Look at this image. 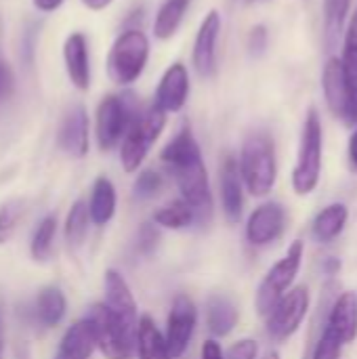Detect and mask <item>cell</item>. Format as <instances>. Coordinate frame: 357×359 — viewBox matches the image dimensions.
Masks as SVG:
<instances>
[{
    "label": "cell",
    "instance_id": "obj_1",
    "mask_svg": "<svg viewBox=\"0 0 357 359\" xmlns=\"http://www.w3.org/2000/svg\"><path fill=\"white\" fill-rule=\"evenodd\" d=\"M160 160L177 183L181 198L194 208L198 223H208L213 217V191L202 149L189 126L181 128L164 145Z\"/></svg>",
    "mask_w": 357,
    "mask_h": 359
},
{
    "label": "cell",
    "instance_id": "obj_2",
    "mask_svg": "<svg viewBox=\"0 0 357 359\" xmlns=\"http://www.w3.org/2000/svg\"><path fill=\"white\" fill-rule=\"evenodd\" d=\"M240 172L244 187L255 198H265L278 181V158L274 139L263 133H250L240 149Z\"/></svg>",
    "mask_w": 357,
    "mask_h": 359
},
{
    "label": "cell",
    "instance_id": "obj_3",
    "mask_svg": "<svg viewBox=\"0 0 357 359\" xmlns=\"http://www.w3.org/2000/svg\"><path fill=\"white\" fill-rule=\"evenodd\" d=\"M324 162V130L318 111L311 107L305 116L297 164L292 170V189L297 196H309L316 191L322 177Z\"/></svg>",
    "mask_w": 357,
    "mask_h": 359
},
{
    "label": "cell",
    "instance_id": "obj_4",
    "mask_svg": "<svg viewBox=\"0 0 357 359\" xmlns=\"http://www.w3.org/2000/svg\"><path fill=\"white\" fill-rule=\"evenodd\" d=\"M149 59V40L137 29H124L107 53V76L118 86H130L137 82Z\"/></svg>",
    "mask_w": 357,
    "mask_h": 359
},
{
    "label": "cell",
    "instance_id": "obj_5",
    "mask_svg": "<svg viewBox=\"0 0 357 359\" xmlns=\"http://www.w3.org/2000/svg\"><path fill=\"white\" fill-rule=\"evenodd\" d=\"M139 114L137 101L128 93L103 97L95 116V137L99 149L112 151L118 143H122Z\"/></svg>",
    "mask_w": 357,
    "mask_h": 359
},
{
    "label": "cell",
    "instance_id": "obj_6",
    "mask_svg": "<svg viewBox=\"0 0 357 359\" xmlns=\"http://www.w3.org/2000/svg\"><path fill=\"white\" fill-rule=\"evenodd\" d=\"M93 324L97 347L105 359H133L137 349V328L116 316L105 303L90 307L86 316Z\"/></svg>",
    "mask_w": 357,
    "mask_h": 359
},
{
    "label": "cell",
    "instance_id": "obj_7",
    "mask_svg": "<svg viewBox=\"0 0 357 359\" xmlns=\"http://www.w3.org/2000/svg\"><path fill=\"white\" fill-rule=\"evenodd\" d=\"M166 116H168L166 111H162L151 103V107L141 111L139 118L133 122L130 130L120 143V162L126 172H137L141 168L149 149L160 139L166 126Z\"/></svg>",
    "mask_w": 357,
    "mask_h": 359
},
{
    "label": "cell",
    "instance_id": "obj_8",
    "mask_svg": "<svg viewBox=\"0 0 357 359\" xmlns=\"http://www.w3.org/2000/svg\"><path fill=\"white\" fill-rule=\"evenodd\" d=\"M303 255H305L303 240H295L288 246L286 255L265 273L263 282L257 288V297H255V307L261 318H267L274 311V307L278 305V301L290 290V286L301 269Z\"/></svg>",
    "mask_w": 357,
    "mask_h": 359
},
{
    "label": "cell",
    "instance_id": "obj_9",
    "mask_svg": "<svg viewBox=\"0 0 357 359\" xmlns=\"http://www.w3.org/2000/svg\"><path fill=\"white\" fill-rule=\"evenodd\" d=\"M322 90L330 114L347 126H357V88L351 86L343 61L335 55H330L324 63Z\"/></svg>",
    "mask_w": 357,
    "mask_h": 359
},
{
    "label": "cell",
    "instance_id": "obj_10",
    "mask_svg": "<svg viewBox=\"0 0 357 359\" xmlns=\"http://www.w3.org/2000/svg\"><path fill=\"white\" fill-rule=\"evenodd\" d=\"M311 305V294L307 286H297L292 290H288L278 305L274 307V311L265 318V326H267V337L276 343H284L288 341L303 324L307 311Z\"/></svg>",
    "mask_w": 357,
    "mask_h": 359
},
{
    "label": "cell",
    "instance_id": "obj_11",
    "mask_svg": "<svg viewBox=\"0 0 357 359\" xmlns=\"http://www.w3.org/2000/svg\"><path fill=\"white\" fill-rule=\"evenodd\" d=\"M196 324H198V309L196 303L191 301V297L187 294H177L173 299L168 318H166V345L170 351V358L179 359L189 347L191 337L196 332Z\"/></svg>",
    "mask_w": 357,
    "mask_h": 359
},
{
    "label": "cell",
    "instance_id": "obj_12",
    "mask_svg": "<svg viewBox=\"0 0 357 359\" xmlns=\"http://www.w3.org/2000/svg\"><path fill=\"white\" fill-rule=\"evenodd\" d=\"M221 27H223L221 13L217 8H210L200 23V29L194 40V53H191V61L200 78H213L217 74V44H219Z\"/></svg>",
    "mask_w": 357,
    "mask_h": 359
},
{
    "label": "cell",
    "instance_id": "obj_13",
    "mask_svg": "<svg viewBox=\"0 0 357 359\" xmlns=\"http://www.w3.org/2000/svg\"><path fill=\"white\" fill-rule=\"evenodd\" d=\"M286 229V210L278 202H265L252 210L246 223V240L252 246H267L276 242Z\"/></svg>",
    "mask_w": 357,
    "mask_h": 359
},
{
    "label": "cell",
    "instance_id": "obj_14",
    "mask_svg": "<svg viewBox=\"0 0 357 359\" xmlns=\"http://www.w3.org/2000/svg\"><path fill=\"white\" fill-rule=\"evenodd\" d=\"M187 99H189V72L181 61H175L173 65L166 67V72L158 82L154 105L166 114H177L185 107Z\"/></svg>",
    "mask_w": 357,
    "mask_h": 359
},
{
    "label": "cell",
    "instance_id": "obj_15",
    "mask_svg": "<svg viewBox=\"0 0 357 359\" xmlns=\"http://www.w3.org/2000/svg\"><path fill=\"white\" fill-rule=\"evenodd\" d=\"M59 147L72 158H84L88 154V114L84 105H74L65 111L59 133Z\"/></svg>",
    "mask_w": 357,
    "mask_h": 359
},
{
    "label": "cell",
    "instance_id": "obj_16",
    "mask_svg": "<svg viewBox=\"0 0 357 359\" xmlns=\"http://www.w3.org/2000/svg\"><path fill=\"white\" fill-rule=\"evenodd\" d=\"M63 61L72 84L78 90H88L90 86V59L88 42L82 32H74L63 42Z\"/></svg>",
    "mask_w": 357,
    "mask_h": 359
},
{
    "label": "cell",
    "instance_id": "obj_17",
    "mask_svg": "<svg viewBox=\"0 0 357 359\" xmlns=\"http://www.w3.org/2000/svg\"><path fill=\"white\" fill-rule=\"evenodd\" d=\"M221 204L231 223L240 221L244 208V179L240 172V162L231 156L223 160L221 166Z\"/></svg>",
    "mask_w": 357,
    "mask_h": 359
},
{
    "label": "cell",
    "instance_id": "obj_18",
    "mask_svg": "<svg viewBox=\"0 0 357 359\" xmlns=\"http://www.w3.org/2000/svg\"><path fill=\"white\" fill-rule=\"evenodd\" d=\"M103 286H105V305L116 316H120L126 324L137 328V324H139V320H137V301H135L126 280L116 269H107Z\"/></svg>",
    "mask_w": 357,
    "mask_h": 359
},
{
    "label": "cell",
    "instance_id": "obj_19",
    "mask_svg": "<svg viewBox=\"0 0 357 359\" xmlns=\"http://www.w3.org/2000/svg\"><path fill=\"white\" fill-rule=\"evenodd\" d=\"M95 347H97V339H95L93 324L88 318H84L65 330L53 359H90Z\"/></svg>",
    "mask_w": 357,
    "mask_h": 359
},
{
    "label": "cell",
    "instance_id": "obj_20",
    "mask_svg": "<svg viewBox=\"0 0 357 359\" xmlns=\"http://www.w3.org/2000/svg\"><path fill=\"white\" fill-rule=\"evenodd\" d=\"M326 326L345 343L351 345L357 339V294L343 292L337 297L328 311Z\"/></svg>",
    "mask_w": 357,
    "mask_h": 359
},
{
    "label": "cell",
    "instance_id": "obj_21",
    "mask_svg": "<svg viewBox=\"0 0 357 359\" xmlns=\"http://www.w3.org/2000/svg\"><path fill=\"white\" fill-rule=\"evenodd\" d=\"M351 11V0H324L322 6V42L328 53H332L345 38L347 17Z\"/></svg>",
    "mask_w": 357,
    "mask_h": 359
},
{
    "label": "cell",
    "instance_id": "obj_22",
    "mask_svg": "<svg viewBox=\"0 0 357 359\" xmlns=\"http://www.w3.org/2000/svg\"><path fill=\"white\" fill-rule=\"evenodd\" d=\"M204 313H206V328L217 339H223V337L231 334V330L238 324V307L225 294L208 297Z\"/></svg>",
    "mask_w": 357,
    "mask_h": 359
},
{
    "label": "cell",
    "instance_id": "obj_23",
    "mask_svg": "<svg viewBox=\"0 0 357 359\" xmlns=\"http://www.w3.org/2000/svg\"><path fill=\"white\" fill-rule=\"evenodd\" d=\"M65 309H67L65 294L55 286H46L38 292L34 301L32 320L42 328H55L65 318Z\"/></svg>",
    "mask_w": 357,
    "mask_h": 359
},
{
    "label": "cell",
    "instance_id": "obj_24",
    "mask_svg": "<svg viewBox=\"0 0 357 359\" xmlns=\"http://www.w3.org/2000/svg\"><path fill=\"white\" fill-rule=\"evenodd\" d=\"M347 219H349V210L345 204H341V202L328 204L326 208H322L316 215L314 225H311V233L320 244H328L343 233Z\"/></svg>",
    "mask_w": 357,
    "mask_h": 359
},
{
    "label": "cell",
    "instance_id": "obj_25",
    "mask_svg": "<svg viewBox=\"0 0 357 359\" xmlns=\"http://www.w3.org/2000/svg\"><path fill=\"white\" fill-rule=\"evenodd\" d=\"M137 355L139 359H173L166 337L149 316H141L137 324Z\"/></svg>",
    "mask_w": 357,
    "mask_h": 359
},
{
    "label": "cell",
    "instance_id": "obj_26",
    "mask_svg": "<svg viewBox=\"0 0 357 359\" xmlns=\"http://www.w3.org/2000/svg\"><path fill=\"white\" fill-rule=\"evenodd\" d=\"M90 221L95 225H107L116 215V187L107 177H99L93 185L90 204H88Z\"/></svg>",
    "mask_w": 357,
    "mask_h": 359
},
{
    "label": "cell",
    "instance_id": "obj_27",
    "mask_svg": "<svg viewBox=\"0 0 357 359\" xmlns=\"http://www.w3.org/2000/svg\"><path fill=\"white\" fill-rule=\"evenodd\" d=\"M189 4L191 0H164L154 19V36L158 40H170L179 32Z\"/></svg>",
    "mask_w": 357,
    "mask_h": 359
},
{
    "label": "cell",
    "instance_id": "obj_28",
    "mask_svg": "<svg viewBox=\"0 0 357 359\" xmlns=\"http://www.w3.org/2000/svg\"><path fill=\"white\" fill-rule=\"evenodd\" d=\"M154 223L162 229L179 231V229H185V227L198 223V217H196L194 208L183 198H179V200H173L170 204L162 206L160 210H156Z\"/></svg>",
    "mask_w": 357,
    "mask_h": 359
},
{
    "label": "cell",
    "instance_id": "obj_29",
    "mask_svg": "<svg viewBox=\"0 0 357 359\" xmlns=\"http://www.w3.org/2000/svg\"><path fill=\"white\" fill-rule=\"evenodd\" d=\"M88 221H90L88 206L82 200L74 202V206L69 208L67 219H65V240L69 246L76 248L84 242L86 231H88Z\"/></svg>",
    "mask_w": 357,
    "mask_h": 359
},
{
    "label": "cell",
    "instance_id": "obj_30",
    "mask_svg": "<svg viewBox=\"0 0 357 359\" xmlns=\"http://www.w3.org/2000/svg\"><path fill=\"white\" fill-rule=\"evenodd\" d=\"M57 233V219L55 217H46L40 221V225L36 227L34 236H32V257L36 261H46L50 257L53 250V240Z\"/></svg>",
    "mask_w": 357,
    "mask_h": 359
},
{
    "label": "cell",
    "instance_id": "obj_31",
    "mask_svg": "<svg viewBox=\"0 0 357 359\" xmlns=\"http://www.w3.org/2000/svg\"><path fill=\"white\" fill-rule=\"evenodd\" d=\"M345 74L351 82V86L357 88V8L356 13L349 17L347 32L343 38V55H341Z\"/></svg>",
    "mask_w": 357,
    "mask_h": 359
},
{
    "label": "cell",
    "instance_id": "obj_32",
    "mask_svg": "<svg viewBox=\"0 0 357 359\" xmlns=\"http://www.w3.org/2000/svg\"><path fill=\"white\" fill-rule=\"evenodd\" d=\"M23 217V202L11 200L0 206V244H6Z\"/></svg>",
    "mask_w": 357,
    "mask_h": 359
},
{
    "label": "cell",
    "instance_id": "obj_33",
    "mask_svg": "<svg viewBox=\"0 0 357 359\" xmlns=\"http://www.w3.org/2000/svg\"><path fill=\"white\" fill-rule=\"evenodd\" d=\"M343 347L345 343L326 326L324 332L320 334L318 343L311 349V358L309 359H341L343 355Z\"/></svg>",
    "mask_w": 357,
    "mask_h": 359
},
{
    "label": "cell",
    "instance_id": "obj_34",
    "mask_svg": "<svg viewBox=\"0 0 357 359\" xmlns=\"http://www.w3.org/2000/svg\"><path fill=\"white\" fill-rule=\"evenodd\" d=\"M162 187H164V177L158 170L147 168V170L139 172V177L133 185V194L139 200H149V198L158 196L162 191Z\"/></svg>",
    "mask_w": 357,
    "mask_h": 359
},
{
    "label": "cell",
    "instance_id": "obj_35",
    "mask_svg": "<svg viewBox=\"0 0 357 359\" xmlns=\"http://www.w3.org/2000/svg\"><path fill=\"white\" fill-rule=\"evenodd\" d=\"M158 240H160V231H158V225L154 223H143L139 233H137V252L147 257L156 250L158 246Z\"/></svg>",
    "mask_w": 357,
    "mask_h": 359
},
{
    "label": "cell",
    "instance_id": "obj_36",
    "mask_svg": "<svg viewBox=\"0 0 357 359\" xmlns=\"http://www.w3.org/2000/svg\"><path fill=\"white\" fill-rule=\"evenodd\" d=\"M257 355L259 343L255 339H240L225 351V359H257Z\"/></svg>",
    "mask_w": 357,
    "mask_h": 359
},
{
    "label": "cell",
    "instance_id": "obj_37",
    "mask_svg": "<svg viewBox=\"0 0 357 359\" xmlns=\"http://www.w3.org/2000/svg\"><path fill=\"white\" fill-rule=\"evenodd\" d=\"M13 90H15V74L0 48V101L8 99L13 95Z\"/></svg>",
    "mask_w": 357,
    "mask_h": 359
},
{
    "label": "cell",
    "instance_id": "obj_38",
    "mask_svg": "<svg viewBox=\"0 0 357 359\" xmlns=\"http://www.w3.org/2000/svg\"><path fill=\"white\" fill-rule=\"evenodd\" d=\"M267 27L265 25H255L252 29H250V36H248V48L252 50V53H263L265 48H267Z\"/></svg>",
    "mask_w": 357,
    "mask_h": 359
},
{
    "label": "cell",
    "instance_id": "obj_39",
    "mask_svg": "<svg viewBox=\"0 0 357 359\" xmlns=\"http://www.w3.org/2000/svg\"><path fill=\"white\" fill-rule=\"evenodd\" d=\"M200 359H225V353H223L221 345L215 339H208L202 345V355H200Z\"/></svg>",
    "mask_w": 357,
    "mask_h": 359
},
{
    "label": "cell",
    "instance_id": "obj_40",
    "mask_svg": "<svg viewBox=\"0 0 357 359\" xmlns=\"http://www.w3.org/2000/svg\"><path fill=\"white\" fill-rule=\"evenodd\" d=\"M347 154H349V164H351V170L357 172V126L353 128L351 137H349V147H347Z\"/></svg>",
    "mask_w": 357,
    "mask_h": 359
},
{
    "label": "cell",
    "instance_id": "obj_41",
    "mask_svg": "<svg viewBox=\"0 0 357 359\" xmlns=\"http://www.w3.org/2000/svg\"><path fill=\"white\" fill-rule=\"evenodd\" d=\"M63 2H65V0H34V6H36L38 11H42V13H53V11H57Z\"/></svg>",
    "mask_w": 357,
    "mask_h": 359
},
{
    "label": "cell",
    "instance_id": "obj_42",
    "mask_svg": "<svg viewBox=\"0 0 357 359\" xmlns=\"http://www.w3.org/2000/svg\"><path fill=\"white\" fill-rule=\"evenodd\" d=\"M114 0H82V4L90 11H103L112 4Z\"/></svg>",
    "mask_w": 357,
    "mask_h": 359
},
{
    "label": "cell",
    "instance_id": "obj_43",
    "mask_svg": "<svg viewBox=\"0 0 357 359\" xmlns=\"http://www.w3.org/2000/svg\"><path fill=\"white\" fill-rule=\"evenodd\" d=\"M339 269H341V261L339 259H328L326 261V271L328 273H337Z\"/></svg>",
    "mask_w": 357,
    "mask_h": 359
},
{
    "label": "cell",
    "instance_id": "obj_44",
    "mask_svg": "<svg viewBox=\"0 0 357 359\" xmlns=\"http://www.w3.org/2000/svg\"><path fill=\"white\" fill-rule=\"evenodd\" d=\"M263 359H280V353H278V351H269Z\"/></svg>",
    "mask_w": 357,
    "mask_h": 359
},
{
    "label": "cell",
    "instance_id": "obj_45",
    "mask_svg": "<svg viewBox=\"0 0 357 359\" xmlns=\"http://www.w3.org/2000/svg\"><path fill=\"white\" fill-rule=\"evenodd\" d=\"M0 332H2V305H0Z\"/></svg>",
    "mask_w": 357,
    "mask_h": 359
},
{
    "label": "cell",
    "instance_id": "obj_46",
    "mask_svg": "<svg viewBox=\"0 0 357 359\" xmlns=\"http://www.w3.org/2000/svg\"><path fill=\"white\" fill-rule=\"evenodd\" d=\"M2 351H4V345H2V341H0V359H2Z\"/></svg>",
    "mask_w": 357,
    "mask_h": 359
}]
</instances>
